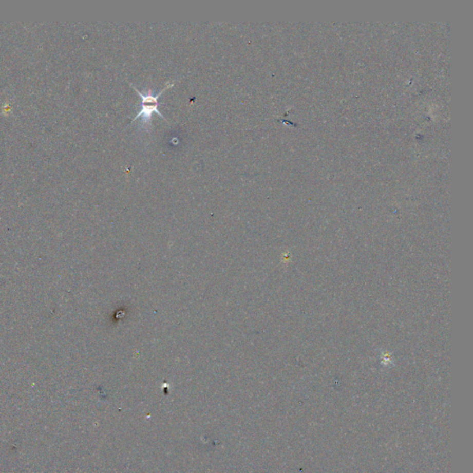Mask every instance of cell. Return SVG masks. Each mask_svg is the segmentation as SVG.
<instances>
[{"label":"cell","mask_w":473,"mask_h":473,"mask_svg":"<svg viewBox=\"0 0 473 473\" xmlns=\"http://www.w3.org/2000/svg\"><path fill=\"white\" fill-rule=\"evenodd\" d=\"M173 85H174V83H169L161 92L155 94L152 90H148V92L146 93H142L136 88L134 87L133 84H131V86L134 87V90L138 92L140 97L142 98V104H141L142 108H141V111L139 112L138 114L134 117L133 121L137 120L140 117H142L143 118L142 119L143 126H146V125L150 126L151 125V120H152V115L154 113H157L160 117H162L164 120H166L165 119V117L161 114L160 111L158 109V106L161 105L160 103L158 102V99H159V97L162 94V92H164L165 89H168V88L173 86Z\"/></svg>","instance_id":"obj_1"}]
</instances>
